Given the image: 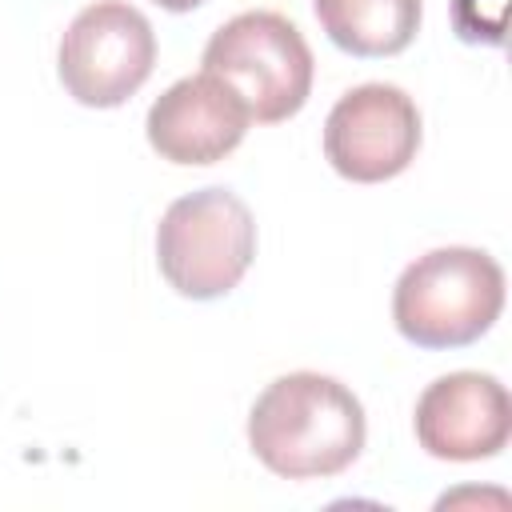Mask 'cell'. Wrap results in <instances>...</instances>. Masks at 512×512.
Instances as JSON below:
<instances>
[{"label":"cell","instance_id":"cell-3","mask_svg":"<svg viewBox=\"0 0 512 512\" xmlns=\"http://www.w3.org/2000/svg\"><path fill=\"white\" fill-rule=\"evenodd\" d=\"M256 256V220L228 188H200L168 204L156 228V264L188 300L228 296Z\"/></svg>","mask_w":512,"mask_h":512},{"label":"cell","instance_id":"cell-4","mask_svg":"<svg viewBox=\"0 0 512 512\" xmlns=\"http://www.w3.org/2000/svg\"><path fill=\"white\" fill-rule=\"evenodd\" d=\"M204 72L224 80L260 124L296 116L312 92V48L280 12H240L204 44Z\"/></svg>","mask_w":512,"mask_h":512},{"label":"cell","instance_id":"cell-11","mask_svg":"<svg viewBox=\"0 0 512 512\" xmlns=\"http://www.w3.org/2000/svg\"><path fill=\"white\" fill-rule=\"evenodd\" d=\"M152 4H160V8H168V12H192V8H200L204 0H152Z\"/></svg>","mask_w":512,"mask_h":512},{"label":"cell","instance_id":"cell-9","mask_svg":"<svg viewBox=\"0 0 512 512\" xmlns=\"http://www.w3.org/2000/svg\"><path fill=\"white\" fill-rule=\"evenodd\" d=\"M312 8L348 56H396L420 28V0H312Z\"/></svg>","mask_w":512,"mask_h":512},{"label":"cell","instance_id":"cell-5","mask_svg":"<svg viewBox=\"0 0 512 512\" xmlns=\"http://www.w3.org/2000/svg\"><path fill=\"white\" fill-rule=\"evenodd\" d=\"M156 32L128 0H96L60 36V84L84 108H116L152 76Z\"/></svg>","mask_w":512,"mask_h":512},{"label":"cell","instance_id":"cell-2","mask_svg":"<svg viewBox=\"0 0 512 512\" xmlns=\"http://www.w3.org/2000/svg\"><path fill=\"white\" fill-rule=\"evenodd\" d=\"M504 308V268L480 248H432L416 256L392 292L396 332L416 348L476 344Z\"/></svg>","mask_w":512,"mask_h":512},{"label":"cell","instance_id":"cell-1","mask_svg":"<svg viewBox=\"0 0 512 512\" xmlns=\"http://www.w3.org/2000/svg\"><path fill=\"white\" fill-rule=\"evenodd\" d=\"M364 408L348 384L320 372H288L272 380L248 412V444L256 460L284 480H316L344 472L364 448Z\"/></svg>","mask_w":512,"mask_h":512},{"label":"cell","instance_id":"cell-6","mask_svg":"<svg viewBox=\"0 0 512 512\" xmlns=\"http://www.w3.org/2000/svg\"><path fill=\"white\" fill-rule=\"evenodd\" d=\"M420 148V112L396 84H360L344 92L324 120V156L352 184L400 176Z\"/></svg>","mask_w":512,"mask_h":512},{"label":"cell","instance_id":"cell-8","mask_svg":"<svg viewBox=\"0 0 512 512\" xmlns=\"http://www.w3.org/2000/svg\"><path fill=\"white\" fill-rule=\"evenodd\" d=\"M248 124L252 116L244 100L212 72H196L156 96L144 132L172 164H216L244 140Z\"/></svg>","mask_w":512,"mask_h":512},{"label":"cell","instance_id":"cell-7","mask_svg":"<svg viewBox=\"0 0 512 512\" xmlns=\"http://www.w3.org/2000/svg\"><path fill=\"white\" fill-rule=\"evenodd\" d=\"M508 388L488 372H448L416 400V440L436 460H488L508 444Z\"/></svg>","mask_w":512,"mask_h":512},{"label":"cell","instance_id":"cell-10","mask_svg":"<svg viewBox=\"0 0 512 512\" xmlns=\"http://www.w3.org/2000/svg\"><path fill=\"white\" fill-rule=\"evenodd\" d=\"M452 24L464 44H504L508 0H452Z\"/></svg>","mask_w":512,"mask_h":512}]
</instances>
